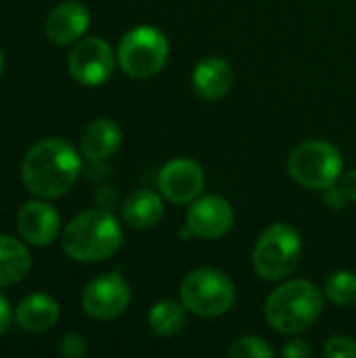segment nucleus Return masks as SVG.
<instances>
[{"instance_id":"nucleus-1","label":"nucleus","mask_w":356,"mask_h":358,"mask_svg":"<svg viewBox=\"0 0 356 358\" xmlns=\"http://www.w3.org/2000/svg\"><path fill=\"white\" fill-rule=\"evenodd\" d=\"M80 170V155L67 141L44 138L27 149L21 164V180L34 197L57 199L71 191Z\"/></svg>"},{"instance_id":"nucleus-2","label":"nucleus","mask_w":356,"mask_h":358,"mask_svg":"<svg viewBox=\"0 0 356 358\" xmlns=\"http://www.w3.org/2000/svg\"><path fill=\"white\" fill-rule=\"evenodd\" d=\"M63 252L76 262H103L120 252L124 231L107 210H86L65 227Z\"/></svg>"},{"instance_id":"nucleus-3","label":"nucleus","mask_w":356,"mask_h":358,"mask_svg":"<svg viewBox=\"0 0 356 358\" xmlns=\"http://www.w3.org/2000/svg\"><path fill=\"white\" fill-rule=\"evenodd\" d=\"M323 313V294L317 285L304 279L281 283L264 302L266 323L283 336L306 331Z\"/></svg>"},{"instance_id":"nucleus-4","label":"nucleus","mask_w":356,"mask_h":358,"mask_svg":"<svg viewBox=\"0 0 356 358\" xmlns=\"http://www.w3.org/2000/svg\"><path fill=\"white\" fill-rule=\"evenodd\" d=\"M178 292L187 313L204 319H216L227 315L237 300V289L231 277L210 266L191 271L180 281Z\"/></svg>"},{"instance_id":"nucleus-5","label":"nucleus","mask_w":356,"mask_h":358,"mask_svg":"<svg viewBox=\"0 0 356 358\" xmlns=\"http://www.w3.org/2000/svg\"><path fill=\"white\" fill-rule=\"evenodd\" d=\"M254 268L264 281L287 279L302 260V239L300 233L285 222H275L266 227L254 245Z\"/></svg>"},{"instance_id":"nucleus-6","label":"nucleus","mask_w":356,"mask_h":358,"mask_svg":"<svg viewBox=\"0 0 356 358\" xmlns=\"http://www.w3.org/2000/svg\"><path fill=\"white\" fill-rule=\"evenodd\" d=\"M170 57V42L157 27L138 25L118 46V63L132 80H147L159 73Z\"/></svg>"},{"instance_id":"nucleus-7","label":"nucleus","mask_w":356,"mask_h":358,"mask_svg":"<svg viewBox=\"0 0 356 358\" xmlns=\"http://www.w3.org/2000/svg\"><path fill=\"white\" fill-rule=\"evenodd\" d=\"M290 176L304 189L325 191L338 182L344 172L342 153L327 141H306L298 145L287 159Z\"/></svg>"},{"instance_id":"nucleus-8","label":"nucleus","mask_w":356,"mask_h":358,"mask_svg":"<svg viewBox=\"0 0 356 358\" xmlns=\"http://www.w3.org/2000/svg\"><path fill=\"white\" fill-rule=\"evenodd\" d=\"M132 292L124 277L105 273L94 277L82 292V308L97 321H111L126 313Z\"/></svg>"},{"instance_id":"nucleus-9","label":"nucleus","mask_w":356,"mask_h":358,"mask_svg":"<svg viewBox=\"0 0 356 358\" xmlns=\"http://www.w3.org/2000/svg\"><path fill=\"white\" fill-rule=\"evenodd\" d=\"M67 67L76 82L84 86H101L111 78L115 69V57L103 38H82L73 44Z\"/></svg>"},{"instance_id":"nucleus-10","label":"nucleus","mask_w":356,"mask_h":358,"mask_svg":"<svg viewBox=\"0 0 356 358\" xmlns=\"http://www.w3.org/2000/svg\"><path fill=\"white\" fill-rule=\"evenodd\" d=\"M206 187L204 168L191 157H176L162 166L157 174V189L164 199L185 206L201 197Z\"/></svg>"},{"instance_id":"nucleus-11","label":"nucleus","mask_w":356,"mask_h":358,"mask_svg":"<svg viewBox=\"0 0 356 358\" xmlns=\"http://www.w3.org/2000/svg\"><path fill=\"white\" fill-rule=\"evenodd\" d=\"M235 224V210L233 206L220 195H204L191 201L187 212V229L191 237L216 241L231 233Z\"/></svg>"},{"instance_id":"nucleus-12","label":"nucleus","mask_w":356,"mask_h":358,"mask_svg":"<svg viewBox=\"0 0 356 358\" xmlns=\"http://www.w3.org/2000/svg\"><path fill=\"white\" fill-rule=\"evenodd\" d=\"M17 229L31 245H50L61 233V216L50 203L38 197L21 206L17 214Z\"/></svg>"},{"instance_id":"nucleus-13","label":"nucleus","mask_w":356,"mask_h":358,"mask_svg":"<svg viewBox=\"0 0 356 358\" xmlns=\"http://www.w3.org/2000/svg\"><path fill=\"white\" fill-rule=\"evenodd\" d=\"M90 25V13L82 2H61L57 4L44 23V31L46 38L57 44V46H69L76 44L78 40H82V36L86 34Z\"/></svg>"},{"instance_id":"nucleus-14","label":"nucleus","mask_w":356,"mask_h":358,"mask_svg":"<svg viewBox=\"0 0 356 358\" xmlns=\"http://www.w3.org/2000/svg\"><path fill=\"white\" fill-rule=\"evenodd\" d=\"M193 90L204 101H220L233 86V69L220 57H206L193 69Z\"/></svg>"},{"instance_id":"nucleus-15","label":"nucleus","mask_w":356,"mask_h":358,"mask_svg":"<svg viewBox=\"0 0 356 358\" xmlns=\"http://www.w3.org/2000/svg\"><path fill=\"white\" fill-rule=\"evenodd\" d=\"M122 145V130L113 120H92L80 138V151L90 162H105L115 155Z\"/></svg>"},{"instance_id":"nucleus-16","label":"nucleus","mask_w":356,"mask_h":358,"mask_svg":"<svg viewBox=\"0 0 356 358\" xmlns=\"http://www.w3.org/2000/svg\"><path fill=\"white\" fill-rule=\"evenodd\" d=\"M61 308L55 298L46 294H31L19 302L15 308V321L21 329L31 334L48 331L57 325Z\"/></svg>"},{"instance_id":"nucleus-17","label":"nucleus","mask_w":356,"mask_h":358,"mask_svg":"<svg viewBox=\"0 0 356 358\" xmlns=\"http://www.w3.org/2000/svg\"><path fill=\"white\" fill-rule=\"evenodd\" d=\"M164 216V201L151 189L132 191L122 203V220L126 227L136 231L153 229Z\"/></svg>"},{"instance_id":"nucleus-18","label":"nucleus","mask_w":356,"mask_h":358,"mask_svg":"<svg viewBox=\"0 0 356 358\" xmlns=\"http://www.w3.org/2000/svg\"><path fill=\"white\" fill-rule=\"evenodd\" d=\"M31 268V256L27 248L15 237L0 235V287L21 283Z\"/></svg>"},{"instance_id":"nucleus-19","label":"nucleus","mask_w":356,"mask_h":358,"mask_svg":"<svg viewBox=\"0 0 356 358\" xmlns=\"http://www.w3.org/2000/svg\"><path fill=\"white\" fill-rule=\"evenodd\" d=\"M187 321V308L183 302L176 300H159L151 306L147 323L153 336L157 338H172L183 331Z\"/></svg>"},{"instance_id":"nucleus-20","label":"nucleus","mask_w":356,"mask_h":358,"mask_svg":"<svg viewBox=\"0 0 356 358\" xmlns=\"http://www.w3.org/2000/svg\"><path fill=\"white\" fill-rule=\"evenodd\" d=\"M325 298L342 308L356 304V273L338 271L325 283Z\"/></svg>"},{"instance_id":"nucleus-21","label":"nucleus","mask_w":356,"mask_h":358,"mask_svg":"<svg viewBox=\"0 0 356 358\" xmlns=\"http://www.w3.org/2000/svg\"><path fill=\"white\" fill-rule=\"evenodd\" d=\"M273 348L264 338L258 336H245L231 344L229 357L231 358H273Z\"/></svg>"},{"instance_id":"nucleus-22","label":"nucleus","mask_w":356,"mask_h":358,"mask_svg":"<svg viewBox=\"0 0 356 358\" xmlns=\"http://www.w3.org/2000/svg\"><path fill=\"white\" fill-rule=\"evenodd\" d=\"M323 355L327 358H356V340L346 336H334L327 340Z\"/></svg>"},{"instance_id":"nucleus-23","label":"nucleus","mask_w":356,"mask_h":358,"mask_svg":"<svg viewBox=\"0 0 356 358\" xmlns=\"http://www.w3.org/2000/svg\"><path fill=\"white\" fill-rule=\"evenodd\" d=\"M86 342L82 336L78 334H67L63 336L61 344H59V355L65 358H82L86 355Z\"/></svg>"},{"instance_id":"nucleus-24","label":"nucleus","mask_w":356,"mask_h":358,"mask_svg":"<svg viewBox=\"0 0 356 358\" xmlns=\"http://www.w3.org/2000/svg\"><path fill=\"white\" fill-rule=\"evenodd\" d=\"M311 355H313L311 344H308L306 340H300V338L287 342V344L281 348V357L285 358H311Z\"/></svg>"},{"instance_id":"nucleus-25","label":"nucleus","mask_w":356,"mask_h":358,"mask_svg":"<svg viewBox=\"0 0 356 358\" xmlns=\"http://www.w3.org/2000/svg\"><path fill=\"white\" fill-rule=\"evenodd\" d=\"M338 189L344 193V197L348 199V203H356V168L342 172V176L338 178Z\"/></svg>"},{"instance_id":"nucleus-26","label":"nucleus","mask_w":356,"mask_h":358,"mask_svg":"<svg viewBox=\"0 0 356 358\" xmlns=\"http://www.w3.org/2000/svg\"><path fill=\"white\" fill-rule=\"evenodd\" d=\"M325 203H327V208H332V210H346L348 208V199L344 197V193L338 189V185H332L329 189H325Z\"/></svg>"},{"instance_id":"nucleus-27","label":"nucleus","mask_w":356,"mask_h":358,"mask_svg":"<svg viewBox=\"0 0 356 358\" xmlns=\"http://www.w3.org/2000/svg\"><path fill=\"white\" fill-rule=\"evenodd\" d=\"M10 325V306H8V300L0 294V336L8 329Z\"/></svg>"},{"instance_id":"nucleus-28","label":"nucleus","mask_w":356,"mask_h":358,"mask_svg":"<svg viewBox=\"0 0 356 358\" xmlns=\"http://www.w3.org/2000/svg\"><path fill=\"white\" fill-rule=\"evenodd\" d=\"M2 71H4V55L0 52V78H2Z\"/></svg>"}]
</instances>
